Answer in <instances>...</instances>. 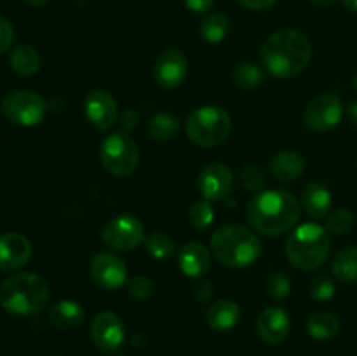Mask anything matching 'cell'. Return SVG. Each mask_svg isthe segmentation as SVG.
Listing matches in <instances>:
<instances>
[{
  "instance_id": "6da1fadb",
  "label": "cell",
  "mask_w": 357,
  "mask_h": 356,
  "mask_svg": "<svg viewBox=\"0 0 357 356\" xmlns=\"http://www.w3.org/2000/svg\"><path fill=\"white\" fill-rule=\"evenodd\" d=\"M261 63L275 79H291L307 68L312 58V44L300 30H278L261 45Z\"/></svg>"
},
{
  "instance_id": "7a4b0ae2",
  "label": "cell",
  "mask_w": 357,
  "mask_h": 356,
  "mask_svg": "<svg viewBox=\"0 0 357 356\" xmlns=\"http://www.w3.org/2000/svg\"><path fill=\"white\" fill-rule=\"evenodd\" d=\"M248 220L258 234L279 236L298 223L302 205L288 191H261L253 195L246 209Z\"/></svg>"
},
{
  "instance_id": "3957f363",
  "label": "cell",
  "mask_w": 357,
  "mask_h": 356,
  "mask_svg": "<svg viewBox=\"0 0 357 356\" xmlns=\"http://www.w3.org/2000/svg\"><path fill=\"white\" fill-rule=\"evenodd\" d=\"M209 244L216 260L232 269L250 267L261 255V243L257 234L239 223L218 227Z\"/></svg>"
},
{
  "instance_id": "277c9868",
  "label": "cell",
  "mask_w": 357,
  "mask_h": 356,
  "mask_svg": "<svg viewBox=\"0 0 357 356\" xmlns=\"http://www.w3.org/2000/svg\"><path fill=\"white\" fill-rule=\"evenodd\" d=\"M49 302V286L35 272H17L0 285V306L16 316L40 313Z\"/></svg>"
},
{
  "instance_id": "5b68a950",
  "label": "cell",
  "mask_w": 357,
  "mask_h": 356,
  "mask_svg": "<svg viewBox=\"0 0 357 356\" xmlns=\"http://www.w3.org/2000/svg\"><path fill=\"white\" fill-rule=\"evenodd\" d=\"M330 232L319 223H303L289 234L286 257L300 271H316L330 257Z\"/></svg>"
},
{
  "instance_id": "8992f818",
  "label": "cell",
  "mask_w": 357,
  "mask_h": 356,
  "mask_svg": "<svg viewBox=\"0 0 357 356\" xmlns=\"http://www.w3.org/2000/svg\"><path fill=\"white\" fill-rule=\"evenodd\" d=\"M187 136L199 147H218L232 131L229 112L216 105H206L192 112L185 121Z\"/></svg>"
},
{
  "instance_id": "52a82bcc",
  "label": "cell",
  "mask_w": 357,
  "mask_h": 356,
  "mask_svg": "<svg viewBox=\"0 0 357 356\" xmlns=\"http://www.w3.org/2000/svg\"><path fill=\"white\" fill-rule=\"evenodd\" d=\"M101 164L114 177H128L138 168L139 149L128 133H110L101 142L98 150Z\"/></svg>"
},
{
  "instance_id": "ba28073f",
  "label": "cell",
  "mask_w": 357,
  "mask_h": 356,
  "mask_svg": "<svg viewBox=\"0 0 357 356\" xmlns=\"http://www.w3.org/2000/svg\"><path fill=\"white\" fill-rule=\"evenodd\" d=\"M2 114L7 121L23 128H31L44 121L47 103L40 94L28 89H16L2 98Z\"/></svg>"
},
{
  "instance_id": "9c48e42d",
  "label": "cell",
  "mask_w": 357,
  "mask_h": 356,
  "mask_svg": "<svg viewBox=\"0 0 357 356\" xmlns=\"http://www.w3.org/2000/svg\"><path fill=\"white\" fill-rule=\"evenodd\" d=\"M101 241L112 251H132L145 243V227L132 215L115 216L101 229Z\"/></svg>"
},
{
  "instance_id": "30bf717a",
  "label": "cell",
  "mask_w": 357,
  "mask_h": 356,
  "mask_svg": "<svg viewBox=\"0 0 357 356\" xmlns=\"http://www.w3.org/2000/svg\"><path fill=\"white\" fill-rule=\"evenodd\" d=\"M89 271L93 281L103 290L114 292L128 283V267L124 260L112 251H101L94 255Z\"/></svg>"
},
{
  "instance_id": "8fae6325",
  "label": "cell",
  "mask_w": 357,
  "mask_h": 356,
  "mask_svg": "<svg viewBox=\"0 0 357 356\" xmlns=\"http://www.w3.org/2000/svg\"><path fill=\"white\" fill-rule=\"evenodd\" d=\"M187 73V56L183 54V51L176 47L166 49L164 52H160V56L153 63V80L162 89H176L178 86L183 84Z\"/></svg>"
},
{
  "instance_id": "7c38bea8",
  "label": "cell",
  "mask_w": 357,
  "mask_h": 356,
  "mask_svg": "<svg viewBox=\"0 0 357 356\" xmlns=\"http://www.w3.org/2000/svg\"><path fill=\"white\" fill-rule=\"evenodd\" d=\"M344 115V105L340 98L335 94H321L316 96L305 108V124L314 131H330L338 122L342 121Z\"/></svg>"
},
{
  "instance_id": "4fadbf2b",
  "label": "cell",
  "mask_w": 357,
  "mask_h": 356,
  "mask_svg": "<svg viewBox=\"0 0 357 356\" xmlns=\"http://www.w3.org/2000/svg\"><path fill=\"white\" fill-rule=\"evenodd\" d=\"M126 330L121 318L112 311H101L91 323L93 344L103 353H115L124 344Z\"/></svg>"
},
{
  "instance_id": "5bb4252c",
  "label": "cell",
  "mask_w": 357,
  "mask_h": 356,
  "mask_svg": "<svg viewBox=\"0 0 357 356\" xmlns=\"http://www.w3.org/2000/svg\"><path fill=\"white\" fill-rule=\"evenodd\" d=\"M87 121L96 131L107 133L119 119V107L115 98L105 89H93L84 101Z\"/></svg>"
},
{
  "instance_id": "9a60e30c",
  "label": "cell",
  "mask_w": 357,
  "mask_h": 356,
  "mask_svg": "<svg viewBox=\"0 0 357 356\" xmlns=\"http://www.w3.org/2000/svg\"><path fill=\"white\" fill-rule=\"evenodd\" d=\"M197 187L206 201H222L234 188L232 170L223 163L208 164L199 173Z\"/></svg>"
},
{
  "instance_id": "2e32d148",
  "label": "cell",
  "mask_w": 357,
  "mask_h": 356,
  "mask_svg": "<svg viewBox=\"0 0 357 356\" xmlns=\"http://www.w3.org/2000/svg\"><path fill=\"white\" fill-rule=\"evenodd\" d=\"M31 243L20 232L0 234V269L17 271L31 258Z\"/></svg>"
},
{
  "instance_id": "e0dca14e",
  "label": "cell",
  "mask_w": 357,
  "mask_h": 356,
  "mask_svg": "<svg viewBox=\"0 0 357 356\" xmlns=\"http://www.w3.org/2000/svg\"><path fill=\"white\" fill-rule=\"evenodd\" d=\"M289 328H291L289 314L279 306L267 307L258 316V337L267 342V344H279V342L284 341L289 334Z\"/></svg>"
},
{
  "instance_id": "ac0fdd59",
  "label": "cell",
  "mask_w": 357,
  "mask_h": 356,
  "mask_svg": "<svg viewBox=\"0 0 357 356\" xmlns=\"http://www.w3.org/2000/svg\"><path fill=\"white\" fill-rule=\"evenodd\" d=\"M178 267L187 278H202L211 269V255L209 250L199 241L185 243L178 255Z\"/></svg>"
},
{
  "instance_id": "d6986e66",
  "label": "cell",
  "mask_w": 357,
  "mask_h": 356,
  "mask_svg": "<svg viewBox=\"0 0 357 356\" xmlns=\"http://www.w3.org/2000/svg\"><path fill=\"white\" fill-rule=\"evenodd\" d=\"M49 321L54 328L63 332L75 330L84 323L86 311L77 300H58L49 307Z\"/></svg>"
},
{
  "instance_id": "ffe728a7",
  "label": "cell",
  "mask_w": 357,
  "mask_h": 356,
  "mask_svg": "<svg viewBox=\"0 0 357 356\" xmlns=\"http://www.w3.org/2000/svg\"><path fill=\"white\" fill-rule=\"evenodd\" d=\"M331 198L330 188L321 181H309L302 192V208L305 209L310 218H324L330 213Z\"/></svg>"
},
{
  "instance_id": "44dd1931",
  "label": "cell",
  "mask_w": 357,
  "mask_h": 356,
  "mask_svg": "<svg viewBox=\"0 0 357 356\" xmlns=\"http://www.w3.org/2000/svg\"><path fill=\"white\" fill-rule=\"evenodd\" d=\"M271 171L278 180H298L305 171V159L296 150H281L271 159Z\"/></svg>"
},
{
  "instance_id": "7402d4cb",
  "label": "cell",
  "mask_w": 357,
  "mask_h": 356,
  "mask_svg": "<svg viewBox=\"0 0 357 356\" xmlns=\"http://www.w3.org/2000/svg\"><path fill=\"white\" fill-rule=\"evenodd\" d=\"M241 316L239 306L230 299L216 300L206 313V323L215 332H229L237 325Z\"/></svg>"
},
{
  "instance_id": "603a6c76",
  "label": "cell",
  "mask_w": 357,
  "mask_h": 356,
  "mask_svg": "<svg viewBox=\"0 0 357 356\" xmlns=\"http://www.w3.org/2000/svg\"><path fill=\"white\" fill-rule=\"evenodd\" d=\"M9 65L17 75H33L40 68V54L35 47L31 45H17L10 51L9 54Z\"/></svg>"
},
{
  "instance_id": "cb8c5ba5",
  "label": "cell",
  "mask_w": 357,
  "mask_h": 356,
  "mask_svg": "<svg viewBox=\"0 0 357 356\" xmlns=\"http://www.w3.org/2000/svg\"><path fill=\"white\" fill-rule=\"evenodd\" d=\"M146 131L157 142H169L180 133V119L169 112H159L149 119Z\"/></svg>"
},
{
  "instance_id": "d4e9b609",
  "label": "cell",
  "mask_w": 357,
  "mask_h": 356,
  "mask_svg": "<svg viewBox=\"0 0 357 356\" xmlns=\"http://www.w3.org/2000/svg\"><path fill=\"white\" fill-rule=\"evenodd\" d=\"M307 332L317 341L333 339L340 332V320L331 313H316L307 321Z\"/></svg>"
},
{
  "instance_id": "484cf974",
  "label": "cell",
  "mask_w": 357,
  "mask_h": 356,
  "mask_svg": "<svg viewBox=\"0 0 357 356\" xmlns=\"http://www.w3.org/2000/svg\"><path fill=\"white\" fill-rule=\"evenodd\" d=\"M230 28L229 17L223 13H213L202 20L199 27V35L208 44H220L227 37Z\"/></svg>"
},
{
  "instance_id": "4316f807",
  "label": "cell",
  "mask_w": 357,
  "mask_h": 356,
  "mask_svg": "<svg viewBox=\"0 0 357 356\" xmlns=\"http://www.w3.org/2000/svg\"><path fill=\"white\" fill-rule=\"evenodd\" d=\"M333 274L342 283L357 281V246H347L335 255Z\"/></svg>"
},
{
  "instance_id": "83f0119b",
  "label": "cell",
  "mask_w": 357,
  "mask_h": 356,
  "mask_svg": "<svg viewBox=\"0 0 357 356\" xmlns=\"http://www.w3.org/2000/svg\"><path fill=\"white\" fill-rule=\"evenodd\" d=\"M232 80L241 89H257L265 82L264 70L250 61H243L232 70Z\"/></svg>"
},
{
  "instance_id": "f1b7e54d",
  "label": "cell",
  "mask_w": 357,
  "mask_h": 356,
  "mask_svg": "<svg viewBox=\"0 0 357 356\" xmlns=\"http://www.w3.org/2000/svg\"><path fill=\"white\" fill-rule=\"evenodd\" d=\"M145 246L149 255H152L157 260H164V258H169L174 253V239L166 232H152L149 237H145Z\"/></svg>"
},
{
  "instance_id": "f546056e",
  "label": "cell",
  "mask_w": 357,
  "mask_h": 356,
  "mask_svg": "<svg viewBox=\"0 0 357 356\" xmlns=\"http://www.w3.org/2000/svg\"><path fill=\"white\" fill-rule=\"evenodd\" d=\"M241 184L246 191L253 192V194H258V192L264 191L265 187V171L264 168L258 166V164L250 163L241 170Z\"/></svg>"
},
{
  "instance_id": "4dcf8cb0",
  "label": "cell",
  "mask_w": 357,
  "mask_h": 356,
  "mask_svg": "<svg viewBox=\"0 0 357 356\" xmlns=\"http://www.w3.org/2000/svg\"><path fill=\"white\" fill-rule=\"evenodd\" d=\"M188 218H190V223L195 229H208L213 220H215V209H213L211 202L206 201V199L194 202L190 206V212H188Z\"/></svg>"
},
{
  "instance_id": "1f68e13d",
  "label": "cell",
  "mask_w": 357,
  "mask_h": 356,
  "mask_svg": "<svg viewBox=\"0 0 357 356\" xmlns=\"http://www.w3.org/2000/svg\"><path fill=\"white\" fill-rule=\"evenodd\" d=\"M352 227H354V215L349 209H337L328 215L324 229L333 236H342V234H347Z\"/></svg>"
},
{
  "instance_id": "d6a6232c",
  "label": "cell",
  "mask_w": 357,
  "mask_h": 356,
  "mask_svg": "<svg viewBox=\"0 0 357 356\" xmlns=\"http://www.w3.org/2000/svg\"><path fill=\"white\" fill-rule=\"evenodd\" d=\"M265 286H267L268 295L275 300L286 299V297L289 295V292H291V281H289L288 274L282 271L272 272V274L267 278Z\"/></svg>"
},
{
  "instance_id": "836d02e7",
  "label": "cell",
  "mask_w": 357,
  "mask_h": 356,
  "mask_svg": "<svg viewBox=\"0 0 357 356\" xmlns=\"http://www.w3.org/2000/svg\"><path fill=\"white\" fill-rule=\"evenodd\" d=\"M309 293L314 300H330L335 295V285L326 274L314 276L309 283Z\"/></svg>"
},
{
  "instance_id": "e575fe53",
  "label": "cell",
  "mask_w": 357,
  "mask_h": 356,
  "mask_svg": "<svg viewBox=\"0 0 357 356\" xmlns=\"http://www.w3.org/2000/svg\"><path fill=\"white\" fill-rule=\"evenodd\" d=\"M129 295L138 300H146L153 295V283L146 276H135L126 283Z\"/></svg>"
},
{
  "instance_id": "d590c367",
  "label": "cell",
  "mask_w": 357,
  "mask_h": 356,
  "mask_svg": "<svg viewBox=\"0 0 357 356\" xmlns=\"http://www.w3.org/2000/svg\"><path fill=\"white\" fill-rule=\"evenodd\" d=\"M13 40H14L13 24H10L6 17L0 16V54L6 52L7 49L13 45Z\"/></svg>"
},
{
  "instance_id": "8d00e7d4",
  "label": "cell",
  "mask_w": 357,
  "mask_h": 356,
  "mask_svg": "<svg viewBox=\"0 0 357 356\" xmlns=\"http://www.w3.org/2000/svg\"><path fill=\"white\" fill-rule=\"evenodd\" d=\"M185 3H187V7L192 10V13L202 14L211 10L213 7H215L216 0H185Z\"/></svg>"
},
{
  "instance_id": "74e56055",
  "label": "cell",
  "mask_w": 357,
  "mask_h": 356,
  "mask_svg": "<svg viewBox=\"0 0 357 356\" xmlns=\"http://www.w3.org/2000/svg\"><path fill=\"white\" fill-rule=\"evenodd\" d=\"M244 9L250 10H267L274 6L278 0H237Z\"/></svg>"
},
{
  "instance_id": "f35d334b",
  "label": "cell",
  "mask_w": 357,
  "mask_h": 356,
  "mask_svg": "<svg viewBox=\"0 0 357 356\" xmlns=\"http://www.w3.org/2000/svg\"><path fill=\"white\" fill-rule=\"evenodd\" d=\"M195 297H197L201 302H208L209 299L213 297V293H215V290H213V285L209 281H199L197 285H195V290H194Z\"/></svg>"
},
{
  "instance_id": "ab89813d",
  "label": "cell",
  "mask_w": 357,
  "mask_h": 356,
  "mask_svg": "<svg viewBox=\"0 0 357 356\" xmlns=\"http://www.w3.org/2000/svg\"><path fill=\"white\" fill-rule=\"evenodd\" d=\"M138 114H136L135 110H126L124 115H122V126H124V129H131L132 126H135V122H138Z\"/></svg>"
},
{
  "instance_id": "60d3db41",
  "label": "cell",
  "mask_w": 357,
  "mask_h": 356,
  "mask_svg": "<svg viewBox=\"0 0 357 356\" xmlns=\"http://www.w3.org/2000/svg\"><path fill=\"white\" fill-rule=\"evenodd\" d=\"M347 115H349V121H351V124L357 129V101L351 103V107H349V110H347Z\"/></svg>"
},
{
  "instance_id": "b9f144b4",
  "label": "cell",
  "mask_w": 357,
  "mask_h": 356,
  "mask_svg": "<svg viewBox=\"0 0 357 356\" xmlns=\"http://www.w3.org/2000/svg\"><path fill=\"white\" fill-rule=\"evenodd\" d=\"M344 9L351 14H357V0H342Z\"/></svg>"
},
{
  "instance_id": "7bdbcfd3",
  "label": "cell",
  "mask_w": 357,
  "mask_h": 356,
  "mask_svg": "<svg viewBox=\"0 0 357 356\" xmlns=\"http://www.w3.org/2000/svg\"><path fill=\"white\" fill-rule=\"evenodd\" d=\"M310 3H314V6L317 7H330L333 6V3H337L338 0H309Z\"/></svg>"
},
{
  "instance_id": "ee69618b",
  "label": "cell",
  "mask_w": 357,
  "mask_h": 356,
  "mask_svg": "<svg viewBox=\"0 0 357 356\" xmlns=\"http://www.w3.org/2000/svg\"><path fill=\"white\" fill-rule=\"evenodd\" d=\"M30 6H35V7H40V6H45V3H49L51 0H26Z\"/></svg>"
},
{
  "instance_id": "f6af8a7d",
  "label": "cell",
  "mask_w": 357,
  "mask_h": 356,
  "mask_svg": "<svg viewBox=\"0 0 357 356\" xmlns=\"http://www.w3.org/2000/svg\"><path fill=\"white\" fill-rule=\"evenodd\" d=\"M354 86H356V91H357V73H356V79H354Z\"/></svg>"
},
{
  "instance_id": "bcb514c9",
  "label": "cell",
  "mask_w": 357,
  "mask_h": 356,
  "mask_svg": "<svg viewBox=\"0 0 357 356\" xmlns=\"http://www.w3.org/2000/svg\"><path fill=\"white\" fill-rule=\"evenodd\" d=\"M56 356H59V355H56Z\"/></svg>"
}]
</instances>
